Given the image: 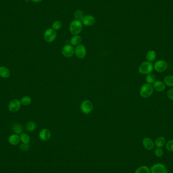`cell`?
Masks as SVG:
<instances>
[{"mask_svg":"<svg viewBox=\"0 0 173 173\" xmlns=\"http://www.w3.org/2000/svg\"><path fill=\"white\" fill-rule=\"evenodd\" d=\"M69 29L71 34L74 35H78L83 29V24L80 20L75 19L69 24Z\"/></svg>","mask_w":173,"mask_h":173,"instance_id":"obj_1","label":"cell"},{"mask_svg":"<svg viewBox=\"0 0 173 173\" xmlns=\"http://www.w3.org/2000/svg\"><path fill=\"white\" fill-rule=\"evenodd\" d=\"M153 65L151 62L145 61L142 63L139 67V71L142 74H148L152 72Z\"/></svg>","mask_w":173,"mask_h":173,"instance_id":"obj_2","label":"cell"},{"mask_svg":"<svg viewBox=\"0 0 173 173\" xmlns=\"http://www.w3.org/2000/svg\"><path fill=\"white\" fill-rule=\"evenodd\" d=\"M153 88L151 84L145 83L141 86L140 94L143 98H148L153 93Z\"/></svg>","mask_w":173,"mask_h":173,"instance_id":"obj_3","label":"cell"},{"mask_svg":"<svg viewBox=\"0 0 173 173\" xmlns=\"http://www.w3.org/2000/svg\"><path fill=\"white\" fill-rule=\"evenodd\" d=\"M57 37L56 31L53 29H48L45 31L44 35V38L45 41L48 43L54 42Z\"/></svg>","mask_w":173,"mask_h":173,"instance_id":"obj_4","label":"cell"},{"mask_svg":"<svg viewBox=\"0 0 173 173\" xmlns=\"http://www.w3.org/2000/svg\"><path fill=\"white\" fill-rule=\"evenodd\" d=\"M93 109L92 103L89 100H85L82 102L80 105V110L84 114H89Z\"/></svg>","mask_w":173,"mask_h":173,"instance_id":"obj_5","label":"cell"},{"mask_svg":"<svg viewBox=\"0 0 173 173\" xmlns=\"http://www.w3.org/2000/svg\"><path fill=\"white\" fill-rule=\"evenodd\" d=\"M151 173H168L167 168L161 163H156L151 167Z\"/></svg>","mask_w":173,"mask_h":173,"instance_id":"obj_6","label":"cell"},{"mask_svg":"<svg viewBox=\"0 0 173 173\" xmlns=\"http://www.w3.org/2000/svg\"><path fill=\"white\" fill-rule=\"evenodd\" d=\"M153 67L157 72H162L167 69L168 64L165 61L162 60H159L155 62Z\"/></svg>","mask_w":173,"mask_h":173,"instance_id":"obj_7","label":"cell"},{"mask_svg":"<svg viewBox=\"0 0 173 173\" xmlns=\"http://www.w3.org/2000/svg\"><path fill=\"white\" fill-rule=\"evenodd\" d=\"M74 54L79 59H83L86 55V49L83 45L77 46L74 49Z\"/></svg>","mask_w":173,"mask_h":173,"instance_id":"obj_8","label":"cell"},{"mask_svg":"<svg viewBox=\"0 0 173 173\" xmlns=\"http://www.w3.org/2000/svg\"><path fill=\"white\" fill-rule=\"evenodd\" d=\"M61 52L64 57L67 58L71 57L74 54V48L72 45H65L63 47Z\"/></svg>","mask_w":173,"mask_h":173,"instance_id":"obj_9","label":"cell"},{"mask_svg":"<svg viewBox=\"0 0 173 173\" xmlns=\"http://www.w3.org/2000/svg\"><path fill=\"white\" fill-rule=\"evenodd\" d=\"M21 102L19 100L17 99H13L10 102L8 105V108L11 112H17L21 108Z\"/></svg>","mask_w":173,"mask_h":173,"instance_id":"obj_10","label":"cell"},{"mask_svg":"<svg viewBox=\"0 0 173 173\" xmlns=\"http://www.w3.org/2000/svg\"><path fill=\"white\" fill-rule=\"evenodd\" d=\"M82 23L83 25L89 26H93L94 24L96 21L95 18L91 15H87L83 16V18L82 19Z\"/></svg>","mask_w":173,"mask_h":173,"instance_id":"obj_11","label":"cell"},{"mask_svg":"<svg viewBox=\"0 0 173 173\" xmlns=\"http://www.w3.org/2000/svg\"><path fill=\"white\" fill-rule=\"evenodd\" d=\"M51 132L47 129H42L39 134L40 138L43 141H48L51 138Z\"/></svg>","mask_w":173,"mask_h":173,"instance_id":"obj_12","label":"cell"},{"mask_svg":"<svg viewBox=\"0 0 173 173\" xmlns=\"http://www.w3.org/2000/svg\"><path fill=\"white\" fill-rule=\"evenodd\" d=\"M142 143L144 147L148 150H151L154 147L153 141L150 138L148 137H145L143 139Z\"/></svg>","mask_w":173,"mask_h":173,"instance_id":"obj_13","label":"cell"},{"mask_svg":"<svg viewBox=\"0 0 173 173\" xmlns=\"http://www.w3.org/2000/svg\"><path fill=\"white\" fill-rule=\"evenodd\" d=\"M153 88L154 90L157 92H163L165 90V85L164 83L160 80H156L153 83Z\"/></svg>","mask_w":173,"mask_h":173,"instance_id":"obj_14","label":"cell"},{"mask_svg":"<svg viewBox=\"0 0 173 173\" xmlns=\"http://www.w3.org/2000/svg\"><path fill=\"white\" fill-rule=\"evenodd\" d=\"M20 140V138L18 135L13 134L11 135L8 138V142L10 144L12 145H16L19 144Z\"/></svg>","mask_w":173,"mask_h":173,"instance_id":"obj_15","label":"cell"},{"mask_svg":"<svg viewBox=\"0 0 173 173\" xmlns=\"http://www.w3.org/2000/svg\"><path fill=\"white\" fill-rule=\"evenodd\" d=\"M82 41V37L80 35H74V36L71 38L70 41L71 45L74 46H77L78 45H80Z\"/></svg>","mask_w":173,"mask_h":173,"instance_id":"obj_16","label":"cell"},{"mask_svg":"<svg viewBox=\"0 0 173 173\" xmlns=\"http://www.w3.org/2000/svg\"><path fill=\"white\" fill-rule=\"evenodd\" d=\"M10 75V71L9 69L5 66L0 67V77L2 78H8Z\"/></svg>","mask_w":173,"mask_h":173,"instance_id":"obj_17","label":"cell"},{"mask_svg":"<svg viewBox=\"0 0 173 173\" xmlns=\"http://www.w3.org/2000/svg\"><path fill=\"white\" fill-rule=\"evenodd\" d=\"M165 139L162 136H159L156 138L155 141V145L157 148H161L163 147L165 144Z\"/></svg>","mask_w":173,"mask_h":173,"instance_id":"obj_18","label":"cell"},{"mask_svg":"<svg viewBox=\"0 0 173 173\" xmlns=\"http://www.w3.org/2000/svg\"><path fill=\"white\" fill-rule=\"evenodd\" d=\"M12 130L15 134H21L23 132V126L21 124L15 123L12 126Z\"/></svg>","mask_w":173,"mask_h":173,"instance_id":"obj_19","label":"cell"},{"mask_svg":"<svg viewBox=\"0 0 173 173\" xmlns=\"http://www.w3.org/2000/svg\"><path fill=\"white\" fill-rule=\"evenodd\" d=\"M156 53L153 50H150L146 54V59L149 62L153 61L156 59Z\"/></svg>","mask_w":173,"mask_h":173,"instance_id":"obj_20","label":"cell"},{"mask_svg":"<svg viewBox=\"0 0 173 173\" xmlns=\"http://www.w3.org/2000/svg\"><path fill=\"white\" fill-rule=\"evenodd\" d=\"M164 83L167 86H173V75H167L164 79Z\"/></svg>","mask_w":173,"mask_h":173,"instance_id":"obj_21","label":"cell"},{"mask_svg":"<svg viewBox=\"0 0 173 173\" xmlns=\"http://www.w3.org/2000/svg\"><path fill=\"white\" fill-rule=\"evenodd\" d=\"M20 140L23 142V143H26V144H29L30 142V137L29 135L26 133H22L20 134Z\"/></svg>","mask_w":173,"mask_h":173,"instance_id":"obj_22","label":"cell"},{"mask_svg":"<svg viewBox=\"0 0 173 173\" xmlns=\"http://www.w3.org/2000/svg\"><path fill=\"white\" fill-rule=\"evenodd\" d=\"M20 102H21V104H23V105H29L32 102V99L29 96H24V97H23V98H21Z\"/></svg>","mask_w":173,"mask_h":173,"instance_id":"obj_23","label":"cell"},{"mask_svg":"<svg viewBox=\"0 0 173 173\" xmlns=\"http://www.w3.org/2000/svg\"><path fill=\"white\" fill-rule=\"evenodd\" d=\"M135 173H151L150 170L146 166H141L137 169Z\"/></svg>","mask_w":173,"mask_h":173,"instance_id":"obj_24","label":"cell"},{"mask_svg":"<svg viewBox=\"0 0 173 173\" xmlns=\"http://www.w3.org/2000/svg\"><path fill=\"white\" fill-rule=\"evenodd\" d=\"M36 128V124L34 122H29L27 123L26 126V129L29 132L34 131Z\"/></svg>","mask_w":173,"mask_h":173,"instance_id":"obj_25","label":"cell"},{"mask_svg":"<svg viewBox=\"0 0 173 173\" xmlns=\"http://www.w3.org/2000/svg\"><path fill=\"white\" fill-rule=\"evenodd\" d=\"M145 79L147 83L152 84V83H153L156 80V77L153 74H149L146 75Z\"/></svg>","mask_w":173,"mask_h":173,"instance_id":"obj_26","label":"cell"},{"mask_svg":"<svg viewBox=\"0 0 173 173\" xmlns=\"http://www.w3.org/2000/svg\"><path fill=\"white\" fill-rule=\"evenodd\" d=\"M74 16L75 18V19L79 20H82V18L83 17V12L82 11V10H77L74 13Z\"/></svg>","mask_w":173,"mask_h":173,"instance_id":"obj_27","label":"cell"},{"mask_svg":"<svg viewBox=\"0 0 173 173\" xmlns=\"http://www.w3.org/2000/svg\"><path fill=\"white\" fill-rule=\"evenodd\" d=\"M62 23L60 21L57 20L55 21L52 24V29L55 30V31H57V30H59L60 29H61L62 27Z\"/></svg>","mask_w":173,"mask_h":173,"instance_id":"obj_28","label":"cell"},{"mask_svg":"<svg viewBox=\"0 0 173 173\" xmlns=\"http://www.w3.org/2000/svg\"><path fill=\"white\" fill-rule=\"evenodd\" d=\"M166 148L170 151H173V140H171L166 143Z\"/></svg>","mask_w":173,"mask_h":173,"instance_id":"obj_29","label":"cell"},{"mask_svg":"<svg viewBox=\"0 0 173 173\" xmlns=\"http://www.w3.org/2000/svg\"><path fill=\"white\" fill-rule=\"evenodd\" d=\"M163 151L160 148H157L155 150V154L158 157H162L163 155Z\"/></svg>","mask_w":173,"mask_h":173,"instance_id":"obj_30","label":"cell"},{"mask_svg":"<svg viewBox=\"0 0 173 173\" xmlns=\"http://www.w3.org/2000/svg\"><path fill=\"white\" fill-rule=\"evenodd\" d=\"M30 146L29 144H26V143H23L20 146V149L22 151H27L29 149Z\"/></svg>","mask_w":173,"mask_h":173,"instance_id":"obj_31","label":"cell"},{"mask_svg":"<svg viewBox=\"0 0 173 173\" xmlns=\"http://www.w3.org/2000/svg\"><path fill=\"white\" fill-rule=\"evenodd\" d=\"M167 96L170 99L173 100V87L167 92Z\"/></svg>","mask_w":173,"mask_h":173,"instance_id":"obj_32","label":"cell"},{"mask_svg":"<svg viewBox=\"0 0 173 173\" xmlns=\"http://www.w3.org/2000/svg\"><path fill=\"white\" fill-rule=\"evenodd\" d=\"M31 1L35 3H39L42 1V0H31Z\"/></svg>","mask_w":173,"mask_h":173,"instance_id":"obj_33","label":"cell"}]
</instances>
